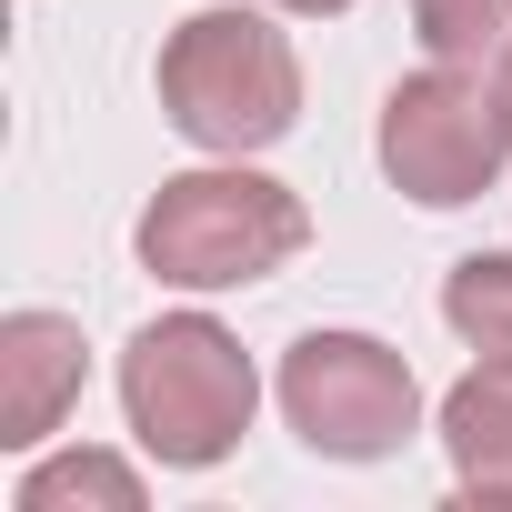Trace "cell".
Segmentation results:
<instances>
[{
	"label": "cell",
	"mask_w": 512,
	"mask_h": 512,
	"mask_svg": "<svg viewBox=\"0 0 512 512\" xmlns=\"http://www.w3.org/2000/svg\"><path fill=\"white\" fill-rule=\"evenodd\" d=\"M151 81H161V121L191 151H211V161H251V151H272L302 121V61H292V41L272 31V11H241V0L191 11L161 41Z\"/></svg>",
	"instance_id": "obj_2"
},
{
	"label": "cell",
	"mask_w": 512,
	"mask_h": 512,
	"mask_svg": "<svg viewBox=\"0 0 512 512\" xmlns=\"http://www.w3.org/2000/svg\"><path fill=\"white\" fill-rule=\"evenodd\" d=\"M312 241V211L292 181L251 171V161H211V171H171L141 221H131V251L141 272L171 282V292H251L272 282L282 262H302Z\"/></svg>",
	"instance_id": "obj_1"
},
{
	"label": "cell",
	"mask_w": 512,
	"mask_h": 512,
	"mask_svg": "<svg viewBox=\"0 0 512 512\" xmlns=\"http://www.w3.org/2000/svg\"><path fill=\"white\" fill-rule=\"evenodd\" d=\"M412 31L432 61H462V71H492L512 51V0H412Z\"/></svg>",
	"instance_id": "obj_10"
},
{
	"label": "cell",
	"mask_w": 512,
	"mask_h": 512,
	"mask_svg": "<svg viewBox=\"0 0 512 512\" xmlns=\"http://www.w3.org/2000/svg\"><path fill=\"white\" fill-rule=\"evenodd\" d=\"M272 392H282V422L322 462H392L422 432V382L372 332H302L282 352V382Z\"/></svg>",
	"instance_id": "obj_5"
},
{
	"label": "cell",
	"mask_w": 512,
	"mask_h": 512,
	"mask_svg": "<svg viewBox=\"0 0 512 512\" xmlns=\"http://www.w3.org/2000/svg\"><path fill=\"white\" fill-rule=\"evenodd\" d=\"M502 101H512V51H502Z\"/></svg>",
	"instance_id": "obj_12"
},
{
	"label": "cell",
	"mask_w": 512,
	"mask_h": 512,
	"mask_svg": "<svg viewBox=\"0 0 512 512\" xmlns=\"http://www.w3.org/2000/svg\"><path fill=\"white\" fill-rule=\"evenodd\" d=\"M262 412V372L211 312H161L121 342V422L161 472H211Z\"/></svg>",
	"instance_id": "obj_3"
},
{
	"label": "cell",
	"mask_w": 512,
	"mask_h": 512,
	"mask_svg": "<svg viewBox=\"0 0 512 512\" xmlns=\"http://www.w3.org/2000/svg\"><path fill=\"white\" fill-rule=\"evenodd\" d=\"M91 382V342L71 312H0V452H41Z\"/></svg>",
	"instance_id": "obj_6"
},
{
	"label": "cell",
	"mask_w": 512,
	"mask_h": 512,
	"mask_svg": "<svg viewBox=\"0 0 512 512\" xmlns=\"http://www.w3.org/2000/svg\"><path fill=\"white\" fill-rule=\"evenodd\" d=\"M372 151H382V171H392L402 201L462 211V201H482V191L502 181V161H512V101H502V81H482V71H462V61H432V71H412V81L382 91Z\"/></svg>",
	"instance_id": "obj_4"
},
{
	"label": "cell",
	"mask_w": 512,
	"mask_h": 512,
	"mask_svg": "<svg viewBox=\"0 0 512 512\" xmlns=\"http://www.w3.org/2000/svg\"><path fill=\"white\" fill-rule=\"evenodd\" d=\"M272 11H292V21H342L352 0H272Z\"/></svg>",
	"instance_id": "obj_11"
},
{
	"label": "cell",
	"mask_w": 512,
	"mask_h": 512,
	"mask_svg": "<svg viewBox=\"0 0 512 512\" xmlns=\"http://www.w3.org/2000/svg\"><path fill=\"white\" fill-rule=\"evenodd\" d=\"M442 452H452L462 492L512 502V362H472L442 392Z\"/></svg>",
	"instance_id": "obj_7"
},
{
	"label": "cell",
	"mask_w": 512,
	"mask_h": 512,
	"mask_svg": "<svg viewBox=\"0 0 512 512\" xmlns=\"http://www.w3.org/2000/svg\"><path fill=\"white\" fill-rule=\"evenodd\" d=\"M141 512V472L121 462V452H51V462H31L21 472V492H11V512Z\"/></svg>",
	"instance_id": "obj_8"
},
{
	"label": "cell",
	"mask_w": 512,
	"mask_h": 512,
	"mask_svg": "<svg viewBox=\"0 0 512 512\" xmlns=\"http://www.w3.org/2000/svg\"><path fill=\"white\" fill-rule=\"evenodd\" d=\"M442 322L462 332V352L512 362V251H472V262H452V282H442Z\"/></svg>",
	"instance_id": "obj_9"
}]
</instances>
